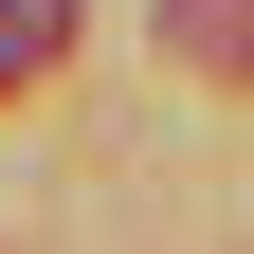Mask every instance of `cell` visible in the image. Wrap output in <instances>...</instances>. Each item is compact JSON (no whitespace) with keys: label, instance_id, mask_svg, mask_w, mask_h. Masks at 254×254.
Segmentation results:
<instances>
[{"label":"cell","instance_id":"obj_1","mask_svg":"<svg viewBox=\"0 0 254 254\" xmlns=\"http://www.w3.org/2000/svg\"><path fill=\"white\" fill-rule=\"evenodd\" d=\"M164 37H182V73H254V0H164Z\"/></svg>","mask_w":254,"mask_h":254},{"label":"cell","instance_id":"obj_2","mask_svg":"<svg viewBox=\"0 0 254 254\" xmlns=\"http://www.w3.org/2000/svg\"><path fill=\"white\" fill-rule=\"evenodd\" d=\"M55 55H73V0H0V91L55 73Z\"/></svg>","mask_w":254,"mask_h":254}]
</instances>
